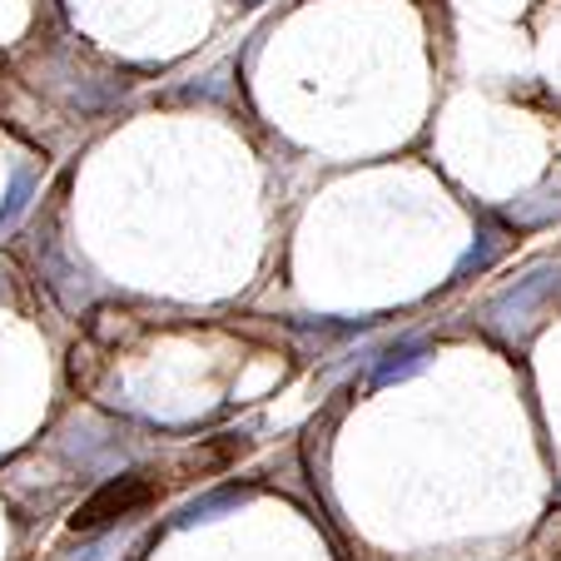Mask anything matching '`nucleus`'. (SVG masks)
<instances>
[{
    "mask_svg": "<svg viewBox=\"0 0 561 561\" xmlns=\"http://www.w3.org/2000/svg\"><path fill=\"white\" fill-rule=\"evenodd\" d=\"M149 502H154V482L149 477H119V482H110V488H100L95 497L85 502V507L70 517L75 531H100L110 527V522L119 517H135V512H145Z\"/></svg>",
    "mask_w": 561,
    "mask_h": 561,
    "instance_id": "1",
    "label": "nucleus"
}]
</instances>
